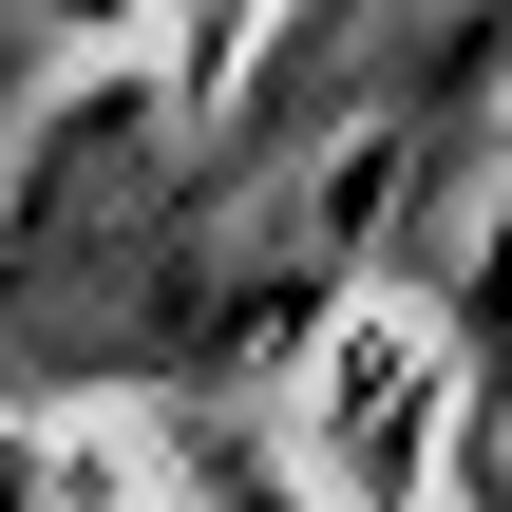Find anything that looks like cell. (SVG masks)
<instances>
[{
	"label": "cell",
	"instance_id": "6da1fadb",
	"mask_svg": "<svg viewBox=\"0 0 512 512\" xmlns=\"http://www.w3.org/2000/svg\"><path fill=\"white\" fill-rule=\"evenodd\" d=\"M494 399H475V323L456 304H399V285H323L304 323V380H285V456L323 512H437L475 475Z\"/></svg>",
	"mask_w": 512,
	"mask_h": 512
},
{
	"label": "cell",
	"instance_id": "7a4b0ae2",
	"mask_svg": "<svg viewBox=\"0 0 512 512\" xmlns=\"http://www.w3.org/2000/svg\"><path fill=\"white\" fill-rule=\"evenodd\" d=\"M57 19H76V38H171V57H228L266 0H57Z\"/></svg>",
	"mask_w": 512,
	"mask_h": 512
}]
</instances>
